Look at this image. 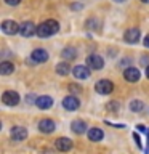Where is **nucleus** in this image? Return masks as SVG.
I'll use <instances>...</instances> for the list:
<instances>
[{
    "label": "nucleus",
    "mask_w": 149,
    "mask_h": 154,
    "mask_svg": "<svg viewBox=\"0 0 149 154\" xmlns=\"http://www.w3.org/2000/svg\"><path fill=\"white\" fill-rule=\"evenodd\" d=\"M58 31H59V23L56 19H47V21H43L37 26V35L40 38L51 37L58 34Z\"/></svg>",
    "instance_id": "f257e3e1"
},
{
    "label": "nucleus",
    "mask_w": 149,
    "mask_h": 154,
    "mask_svg": "<svg viewBox=\"0 0 149 154\" xmlns=\"http://www.w3.org/2000/svg\"><path fill=\"white\" fill-rule=\"evenodd\" d=\"M95 90L98 91L99 95H109V93H112V90H114V84L111 80L101 79L95 84Z\"/></svg>",
    "instance_id": "f03ea898"
},
{
    "label": "nucleus",
    "mask_w": 149,
    "mask_h": 154,
    "mask_svg": "<svg viewBox=\"0 0 149 154\" xmlns=\"http://www.w3.org/2000/svg\"><path fill=\"white\" fill-rule=\"evenodd\" d=\"M87 64H88L90 69L98 71V69H103V66H104V60H103V56L96 55V53H91V55L87 56Z\"/></svg>",
    "instance_id": "7ed1b4c3"
},
{
    "label": "nucleus",
    "mask_w": 149,
    "mask_h": 154,
    "mask_svg": "<svg viewBox=\"0 0 149 154\" xmlns=\"http://www.w3.org/2000/svg\"><path fill=\"white\" fill-rule=\"evenodd\" d=\"M139 38H141V31L138 27H130L123 34V40L127 43H138Z\"/></svg>",
    "instance_id": "20e7f679"
},
{
    "label": "nucleus",
    "mask_w": 149,
    "mask_h": 154,
    "mask_svg": "<svg viewBox=\"0 0 149 154\" xmlns=\"http://www.w3.org/2000/svg\"><path fill=\"white\" fill-rule=\"evenodd\" d=\"M19 26H21V24H18L16 21H13V19H5L2 23V31L7 34V35H14V34L19 32Z\"/></svg>",
    "instance_id": "39448f33"
},
{
    "label": "nucleus",
    "mask_w": 149,
    "mask_h": 154,
    "mask_svg": "<svg viewBox=\"0 0 149 154\" xmlns=\"http://www.w3.org/2000/svg\"><path fill=\"white\" fill-rule=\"evenodd\" d=\"M2 103L7 104V106H16V104L19 103V95L16 93V91H13V90L3 91V95H2Z\"/></svg>",
    "instance_id": "423d86ee"
},
{
    "label": "nucleus",
    "mask_w": 149,
    "mask_h": 154,
    "mask_svg": "<svg viewBox=\"0 0 149 154\" xmlns=\"http://www.w3.org/2000/svg\"><path fill=\"white\" fill-rule=\"evenodd\" d=\"M19 34L23 37H32L34 34H37V26L32 21H24L19 26Z\"/></svg>",
    "instance_id": "0eeeda50"
},
{
    "label": "nucleus",
    "mask_w": 149,
    "mask_h": 154,
    "mask_svg": "<svg viewBox=\"0 0 149 154\" xmlns=\"http://www.w3.org/2000/svg\"><path fill=\"white\" fill-rule=\"evenodd\" d=\"M31 60L34 63H37V64H42V63L48 61V51L45 48H35L31 55Z\"/></svg>",
    "instance_id": "6e6552de"
},
{
    "label": "nucleus",
    "mask_w": 149,
    "mask_h": 154,
    "mask_svg": "<svg viewBox=\"0 0 149 154\" xmlns=\"http://www.w3.org/2000/svg\"><path fill=\"white\" fill-rule=\"evenodd\" d=\"M10 135H11V138L14 141H23V140H26V137H27V130L24 127H21V125H16V127L11 128Z\"/></svg>",
    "instance_id": "1a4fd4ad"
},
{
    "label": "nucleus",
    "mask_w": 149,
    "mask_h": 154,
    "mask_svg": "<svg viewBox=\"0 0 149 154\" xmlns=\"http://www.w3.org/2000/svg\"><path fill=\"white\" fill-rule=\"evenodd\" d=\"M55 146H56L58 151L67 152V151H71V148H72V141L69 138H66V137H61V138H58L55 141Z\"/></svg>",
    "instance_id": "9d476101"
},
{
    "label": "nucleus",
    "mask_w": 149,
    "mask_h": 154,
    "mask_svg": "<svg viewBox=\"0 0 149 154\" xmlns=\"http://www.w3.org/2000/svg\"><path fill=\"white\" fill-rule=\"evenodd\" d=\"M62 108L67 109V111H75L80 108V101L75 98V96H66L62 100Z\"/></svg>",
    "instance_id": "9b49d317"
},
{
    "label": "nucleus",
    "mask_w": 149,
    "mask_h": 154,
    "mask_svg": "<svg viewBox=\"0 0 149 154\" xmlns=\"http://www.w3.org/2000/svg\"><path fill=\"white\" fill-rule=\"evenodd\" d=\"M141 74H139V71L136 67H127V69L123 71V79L127 82H138Z\"/></svg>",
    "instance_id": "f8f14e48"
},
{
    "label": "nucleus",
    "mask_w": 149,
    "mask_h": 154,
    "mask_svg": "<svg viewBox=\"0 0 149 154\" xmlns=\"http://www.w3.org/2000/svg\"><path fill=\"white\" fill-rule=\"evenodd\" d=\"M72 74H74V77H77V79L85 80L90 77V67L88 66H75L74 69H72Z\"/></svg>",
    "instance_id": "ddd939ff"
},
{
    "label": "nucleus",
    "mask_w": 149,
    "mask_h": 154,
    "mask_svg": "<svg viewBox=\"0 0 149 154\" xmlns=\"http://www.w3.org/2000/svg\"><path fill=\"white\" fill-rule=\"evenodd\" d=\"M55 122H53L51 119H42L40 122H38V130H40L42 133H51L55 132Z\"/></svg>",
    "instance_id": "4468645a"
},
{
    "label": "nucleus",
    "mask_w": 149,
    "mask_h": 154,
    "mask_svg": "<svg viewBox=\"0 0 149 154\" xmlns=\"http://www.w3.org/2000/svg\"><path fill=\"white\" fill-rule=\"evenodd\" d=\"M35 104L38 109H50L53 106V98L51 96H38V98L35 100Z\"/></svg>",
    "instance_id": "2eb2a0df"
},
{
    "label": "nucleus",
    "mask_w": 149,
    "mask_h": 154,
    "mask_svg": "<svg viewBox=\"0 0 149 154\" xmlns=\"http://www.w3.org/2000/svg\"><path fill=\"white\" fill-rule=\"evenodd\" d=\"M71 128H72V132H74V133L82 135V133L87 132V128H88V127H87V124H85L82 119H75V120H72Z\"/></svg>",
    "instance_id": "dca6fc26"
},
{
    "label": "nucleus",
    "mask_w": 149,
    "mask_h": 154,
    "mask_svg": "<svg viewBox=\"0 0 149 154\" xmlns=\"http://www.w3.org/2000/svg\"><path fill=\"white\" fill-rule=\"evenodd\" d=\"M103 137H104L103 130L98 128V127H93V128L88 130V140L90 141H99V140H103Z\"/></svg>",
    "instance_id": "f3484780"
},
{
    "label": "nucleus",
    "mask_w": 149,
    "mask_h": 154,
    "mask_svg": "<svg viewBox=\"0 0 149 154\" xmlns=\"http://www.w3.org/2000/svg\"><path fill=\"white\" fill-rule=\"evenodd\" d=\"M13 71H14V64L11 61H2L0 63V74L2 75H10V74H13Z\"/></svg>",
    "instance_id": "a211bd4d"
},
{
    "label": "nucleus",
    "mask_w": 149,
    "mask_h": 154,
    "mask_svg": "<svg viewBox=\"0 0 149 154\" xmlns=\"http://www.w3.org/2000/svg\"><path fill=\"white\" fill-rule=\"evenodd\" d=\"M69 71H71V67H69V64H67L66 61L58 63V64H56V72L59 75H67V74H69Z\"/></svg>",
    "instance_id": "6ab92c4d"
},
{
    "label": "nucleus",
    "mask_w": 149,
    "mask_h": 154,
    "mask_svg": "<svg viewBox=\"0 0 149 154\" xmlns=\"http://www.w3.org/2000/svg\"><path fill=\"white\" fill-rule=\"evenodd\" d=\"M61 56L64 58V60H74V58L77 56V51L72 47H66L64 50L61 51Z\"/></svg>",
    "instance_id": "aec40b11"
},
{
    "label": "nucleus",
    "mask_w": 149,
    "mask_h": 154,
    "mask_svg": "<svg viewBox=\"0 0 149 154\" xmlns=\"http://www.w3.org/2000/svg\"><path fill=\"white\" fill-rule=\"evenodd\" d=\"M130 109L135 111V112H139V111H143V109H144L143 101H139V100H133L132 103H130Z\"/></svg>",
    "instance_id": "412c9836"
},
{
    "label": "nucleus",
    "mask_w": 149,
    "mask_h": 154,
    "mask_svg": "<svg viewBox=\"0 0 149 154\" xmlns=\"http://www.w3.org/2000/svg\"><path fill=\"white\" fill-rule=\"evenodd\" d=\"M67 90H69L71 93H80V91H82V87L77 85V84H69V85H67Z\"/></svg>",
    "instance_id": "4be33fe9"
},
{
    "label": "nucleus",
    "mask_w": 149,
    "mask_h": 154,
    "mask_svg": "<svg viewBox=\"0 0 149 154\" xmlns=\"http://www.w3.org/2000/svg\"><path fill=\"white\" fill-rule=\"evenodd\" d=\"M7 5H10V7H16V5L21 3V0H3Z\"/></svg>",
    "instance_id": "5701e85b"
},
{
    "label": "nucleus",
    "mask_w": 149,
    "mask_h": 154,
    "mask_svg": "<svg viewBox=\"0 0 149 154\" xmlns=\"http://www.w3.org/2000/svg\"><path fill=\"white\" fill-rule=\"evenodd\" d=\"M143 42H144V47H147V48H149V34H147L146 37H144V40H143Z\"/></svg>",
    "instance_id": "b1692460"
},
{
    "label": "nucleus",
    "mask_w": 149,
    "mask_h": 154,
    "mask_svg": "<svg viewBox=\"0 0 149 154\" xmlns=\"http://www.w3.org/2000/svg\"><path fill=\"white\" fill-rule=\"evenodd\" d=\"M136 128L139 130V132H143V133H146V132H147V130H146V128H144V127H143V125H138V127H136Z\"/></svg>",
    "instance_id": "393cba45"
},
{
    "label": "nucleus",
    "mask_w": 149,
    "mask_h": 154,
    "mask_svg": "<svg viewBox=\"0 0 149 154\" xmlns=\"http://www.w3.org/2000/svg\"><path fill=\"white\" fill-rule=\"evenodd\" d=\"M146 77H147V79H149V66L146 67Z\"/></svg>",
    "instance_id": "a878e982"
},
{
    "label": "nucleus",
    "mask_w": 149,
    "mask_h": 154,
    "mask_svg": "<svg viewBox=\"0 0 149 154\" xmlns=\"http://www.w3.org/2000/svg\"><path fill=\"white\" fill-rule=\"evenodd\" d=\"M141 2H143V3H149V0H141Z\"/></svg>",
    "instance_id": "bb28decb"
},
{
    "label": "nucleus",
    "mask_w": 149,
    "mask_h": 154,
    "mask_svg": "<svg viewBox=\"0 0 149 154\" xmlns=\"http://www.w3.org/2000/svg\"><path fill=\"white\" fill-rule=\"evenodd\" d=\"M114 2H119V3H122V2H123V0H114Z\"/></svg>",
    "instance_id": "cd10ccee"
},
{
    "label": "nucleus",
    "mask_w": 149,
    "mask_h": 154,
    "mask_svg": "<svg viewBox=\"0 0 149 154\" xmlns=\"http://www.w3.org/2000/svg\"><path fill=\"white\" fill-rule=\"evenodd\" d=\"M147 151H149V140H147Z\"/></svg>",
    "instance_id": "c85d7f7f"
}]
</instances>
